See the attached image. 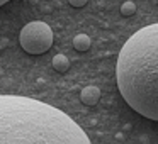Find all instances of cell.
<instances>
[{"mask_svg":"<svg viewBox=\"0 0 158 144\" xmlns=\"http://www.w3.org/2000/svg\"><path fill=\"white\" fill-rule=\"evenodd\" d=\"M116 82L134 112L158 122V22L141 27L124 42Z\"/></svg>","mask_w":158,"mask_h":144,"instance_id":"2","label":"cell"},{"mask_svg":"<svg viewBox=\"0 0 158 144\" xmlns=\"http://www.w3.org/2000/svg\"><path fill=\"white\" fill-rule=\"evenodd\" d=\"M53 68H55L58 73H65V71H68V68H70V61H68V58H66L65 54H56L55 58H53Z\"/></svg>","mask_w":158,"mask_h":144,"instance_id":"6","label":"cell"},{"mask_svg":"<svg viewBox=\"0 0 158 144\" xmlns=\"http://www.w3.org/2000/svg\"><path fill=\"white\" fill-rule=\"evenodd\" d=\"M19 42L27 54H43L53 46V31L46 22H29L21 29Z\"/></svg>","mask_w":158,"mask_h":144,"instance_id":"3","label":"cell"},{"mask_svg":"<svg viewBox=\"0 0 158 144\" xmlns=\"http://www.w3.org/2000/svg\"><path fill=\"white\" fill-rule=\"evenodd\" d=\"M121 14H123L124 17H131V15H134L136 14V4L131 2V0L124 2V4L121 5Z\"/></svg>","mask_w":158,"mask_h":144,"instance_id":"7","label":"cell"},{"mask_svg":"<svg viewBox=\"0 0 158 144\" xmlns=\"http://www.w3.org/2000/svg\"><path fill=\"white\" fill-rule=\"evenodd\" d=\"M68 4L72 5V7L78 9V7H83V5L87 4V0H68Z\"/></svg>","mask_w":158,"mask_h":144,"instance_id":"8","label":"cell"},{"mask_svg":"<svg viewBox=\"0 0 158 144\" xmlns=\"http://www.w3.org/2000/svg\"><path fill=\"white\" fill-rule=\"evenodd\" d=\"M90 44H92V41H90V38L87 34H77L75 38H73V48H75L77 51H80V53L89 51Z\"/></svg>","mask_w":158,"mask_h":144,"instance_id":"5","label":"cell"},{"mask_svg":"<svg viewBox=\"0 0 158 144\" xmlns=\"http://www.w3.org/2000/svg\"><path fill=\"white\" fill-rule=\"evenodd\" d=\"M0 144H90L63 110L24 95H0Z\"/></svg>","mask_w":158,"mask_h":144,"instance_id":"1","label":"cell"},{"mask_svg":"<svg viewBox=\"0 0 158 144\" xmlns=\"http://www.w3.org/2000/svg\"><path fill=\"white\" fill-rule=\"evenodd\" d=\"M99 98H100L99 86L89 85V86H85V88H82V92H80V100H82V103H85V105H95V103L99 102Z\"/></svg>","mask_w":158,"mask_h":144,"instance_id":"4","label":"cell"},{"mask_svg":"<svg viewBox=\"0 0 158 144\" xmlns=\"http://www.w3.org/2000/svg\"><path fill=\"white\" fill-rule=\"evenodd\" d=\"M9 0H0V5H4V4H7Z\"/></svg>","mask_w":158,"mask_h":144,"instance_id":"9","label":"cell"}]
</instances>
